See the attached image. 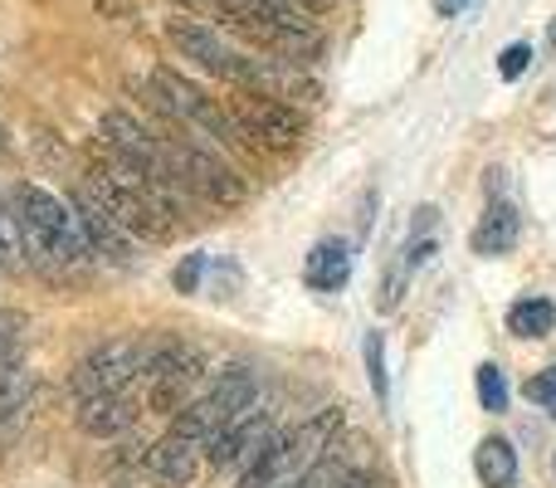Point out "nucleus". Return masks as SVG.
Masks as SVG:
<instances>
[{
    "label": "nucleus",
    "instance_id": "obj_19",
    "mask_svg": "<svg viewBox=\"0 0 556 488\" xmlns=\"http://www.w3.org/2000/svg\"><path fill=\"white\" fill-rule=\"evenodd\" d=\"M25 264V235H20V221L10 215V205L0 201V268H20Z\"/></svg>",
    "mask_w": 556,
    "mask_h": 488
},
{
    "label": "nucleus",
    "instance_id": "obj_27",
    "mask_svg": "<svg viewBox=\"0 0 556 488\" xmlns=\"http://www.w3.org/2000/svg\"><path fill=\"white\" fill-rule=\"evenodd\" d=\"M337 488H381V484H376L371 474H362V470H356V474H346V479L337 484Z\"/></svg>",
    "mask_w": 556,
    "mask_h": 488
},
{
    "label": "nucleus",
    "instance_id": "obj_29",
    "mask_svg": "<svg viewBox=\"0 0 556 488\" xmlns=\"http://www.w3.org/2000/svg\"><path fill=\"white\" fill-rule=\"evenodd\" d=\"M181 5H201V0H181Z\"/></svg>",
    "mask_w": 556,
    "mask_h": 488
},
{
    "label": "nucleus",
    "instance_id": "obj_11",
    "mask_svg": "<svg viewBox=\"0 0 556 488\" xmlns=\"http://www.w3.org/2000/svg\"><path fill=\"white\" fill-rule=\"evenodd\" d=\"M74 215H78V225H84V240L93 249V259H108V264H117V268L132 264V235L103 211V201H98L88 186L74 196Z\"/></svg>",
    "mask_w": 556,
    "mask_h": 488
},
{
    "label": "nucleus",
    "instance_id": "obj_10",
    "mask_svg": "<svg viewBox=\"0 0 556 488\" xmlns=\"http://www.w3.org/2000/svg\"><path fill=\"white\" fill-rule=\"evenodd\" d=\"M269 440H274L269 411H254L250 405L240 421H230L220 435H215L211 450H205V460H211L215 470H250V464L269 450Z\"/></svg>",
    "mask_w": 556,
    "mask_h": 488
},
{
    "label": "nucleus",
    "instance_id": "obj_13",
    "mask_svg": "<svg viewBox=\"0 0 556 488\" xmlns=\"http://www.w3.org/2000/svg\"><path fill=\"white\" fill-rule=\"evenodd\" d=\"M352 278V249L342 240H317L303 259V284L317 293H337V288Z\"/></svg>",
    "mask_w": 556,
    "mask_h": 488
},
{
    "label": "nucleus",
    "instance_id": "obj_17",
    "mask_svg": "<svg viewBox=\"0 0 556 488\" xmlns=\"http://www.w3.org/2000/svg\"><path fill=\"white\" fill-rule=\"evenodd\" d=\"M35 396V372L20 362H0V421H15Z\"/></svg>",
    "mask_w": 556,
    "mask_h": 488
},
{
    "label": "nucleus",
    "instance_id": "obj_31",
    "mask_svg": "<svg viewBox=\"0 0 556 488\" xmlns=\"http://www.w3.org/2000/svg\"><path fill=\"white\" fill-rule=\"evenodd\" d=\"M0 152H5V142H0Z\"/></svg>",
    "mask_w": 556,
    "mask_h": 488
},
{
    "label": "nucleus",
    "instance_id": "obj_16",
    "mask_svg": "<svg viewBox=\"0 0 556 488\" xmlns=\"http://www.w3.org/2000/svg\"><path fill=\"white\" fill-rule=\"evenodd\" d=\"M473 470L489 488H518V454L503 435H489V440L473 450Z\"/></svg>",
    "mask_w": 556,
    "mask_h": 488
},
{
    "label": "nucleus",
    "instance_id": "obj_18",
    "mask_svg": "<svg viewBox=\"0 0 556 488\" xmlns=\"http://www.w3.org/2000/svg\"><path fill=\"white\" fill-rule=\"evenodd\" d=\"M556 327V308L552 298H522L508 308V333L513 337H547Z\"/></svg>",
    "mask_w": 556,
    "mask_h": 488
},
{
    "label": "nucleus",
    "instance_id": "obj_6",
    "mask_svg": "<svg viewBox=\"0 0 556 488\" xmlns=\"http://www.w3.org/2000/svg\"><path fill=\"white\" fill-rule=\"evenodd\" d=\"M152 93H156V103H162L172 117L195 123L201 133H211L215 142H240V127H235L230 108H220V98H211L201 84H191L181 68L156 64L152 68Z\"/></svg>",
    "mask_w": 556,
    "mask_h": 488
},
{
    "label": "nucleus",
    "instance_id": "obj_4",
    "mask_svg": "<svg viewBox=\"0 0 556 488\" xmlns=\"http://www.w3.org/2000/svg\"><path fill=\"white\" fill-rule=\"evenodd\" d=\"M254 391H260V386H254L250 366H225L220 381H215L211 391L195 396V401H186L181 411L172 415V435H186V440H195V445H211L225 425L240 421V415L250 411Z\"/></svg>",
    "mask_w": 556,
    "mask_h": 488
},
{
    "label": "nucleus",
    "instance_id": "obj_23",
    "mask_svg": "<svg viewBox=\"0 0 556 488\" xmlns=\"http://www.w3.org/2000/svg\"><path fill=\"white\" fill-rule=\"evenodd\" d=\"M522 391H528L532 405H542V411L556 421V366H547V372H538V376H528V386H522Z\"/></svg>",
    "mask_w": 556,
    "mask_h": 488
},
{
    "label": "nucleus",
    "instance_id": "obj_26",
    "mask_svg": "<svg viewBox=\"0 0 556 488\" xmlns=\"http://www.w3.org/2000/svg\"><path fill=\"white\" fill-rule=\"evenodd\" d=\"M201 274H205V254H191L181 268H176V288H181V293H195Z\"/></svg>",
    "mask_w": 556,
    "mask_h": 488
},
{
    "label": "nucleus",
    "instance_id": "obj_1",
    "mask_svg": "<svg viewBox=\"0 0 556 488\" xmlns=\"http://www.w3.org/2000/svg\"><path fill=\"white\" fill-rule=\"evenodd\" d=\"M337 430H342V411H337V405H327V411H317L313 421H303V425H293V430L274 435L269 450H264L260 460L244 470L240 488H293L327 450H332Z\"/></svg>",
    "mask_w": 556,
    "mask_h": 488
},
{
    "label": "nucleus",
    "instance_id": "obj_7",
    "mask_svg": "<svg viewBox=\"0 0 556 488\" xmlns=\"http://www.w3.org/2000/svg\"><path fill=\"white\" fill-rule=\"evenodd\" d=\"M230 117L244 142L264 147V152H288V147H298V137H303V117L288 103L264 98V93H240L230 103Z\"/></svg>",
    "mask_w": 556,
    "mask_h": 488
},
{
    "label": "nucleus",
    "instance_id": "obj_21",
    "mask_svg": "<svg viewBox=\"0 0 556 488\" xmlns=\"http://www.w3.org/2000/svg\"><path fill=\"white\" fill-rule=\"evenodd\" d=\"M346 474H356L352 464H346V460H337V454H323V460H317L313 470H307V474H303V479H298L293 488H337V484L346 479Z\"/></svg>",
    "mask_w": 556,
    "mask_h": 488
},
{
    "label": "nucleus",
    "instance_id": "obj_25",
    "mask_svg": "<svg viewBox=\"0 0 556 488\" xmlns=\"http://www.w3.org/2000/svg\"><path fill=\"white\" fill-rule=\"evenodd\" d=\"M29 327V317L25 313H15V308H0V352H5L10 342H15L20 333Z\"/></svg>",
    "mask_w": 556,
    "mask_h": 488
},
{
    "label": "nucleus",
    "instance_id": "obj_2",
    "mask_svg": "<svg viewBox=\"0 0 556 488\" xmlns=\"http://www.w3.org/2000/svg\"><path fill=\"white\" fill-rule=\"evenodd\" d=\"M15 221L25 235V254L54 259V264H88L93 259L74 205H64L45 186H15Z\"/></svg>",
    "mask_w": 556,
    "mask_h": 488
},
{
    "label": "nucleus",
    "instance_id": "obj_8",
    "mask_svg": "<svg viewBox=\"0 0 556 488\" xmlns=\"http://www.w3.org/2000/svg\"><path fill=\"white\" fill-rule=\"evenodd\" d=\"M166 157H172V166L181 172V182L191 186L195 196H205L211 205H225V211H235V205H244V182L235 166H225L215 152H201V147L181 142V137H172V147H166Z\"/></svg>",
    "mask_w": 556,
    "mask_h": 488
},
{
    "label": "nucleus",
    "instance_id": "obj_15",
    "mask_svg": "<svg viewBox=\"0 0 556 488\" xmlns=\"http://www.w3.org/2000/svg\"><path fill=\"white\" fill-rule=\"evenodd\" d=\"M518 235H522V215H518V205L513 201H493L489 211H483V221H479V230H473V254H508L513 245H518Z\"/></svg>",
    "mask_w": 556,
    "mask_h": 488
},
{
    "label": "nucleus",
    "instance_id": "obj_30",
    "mask_svg": "<svg viewBox=\"0 0 556 488\" xmlns=\"http://www.w3.org/2000/svg\"><path fill=\"white\" fill-rule=\"evenodd\" d=\"M552 45H556V25H552Z\"/></svg>",
    "mask_w": 556,
    "mask_h": 488
},
{
    "label": "nucleus",
    "instance_id": "obj_12",
    "mask_svg": "<svg viewBox=\"0 0 556 488\" xmlns=\"http://www.w3.org/2000/svg\"><path fill=\"white\" fill-rule=\"evenodd\" d=\"M195 470H201V445L186 435H166V440L147 445V474L156 488H191Z\"/></svg>",
    "mask_w": 556,
    "mask_h": 488
},
{
    "label": "nucleus",
    "instance_id": "obj_3",
    "mask_svg": "<svg viewBox=\"0 0 556 488\" xmlns=\"http://www.w3.org/2000/svg\"><path fill=\"white\" fill-rule=\"evenodd\" d=\"M88 191H93L98 201H103V211L113 215L127 235H137V240L166 245L176 235V215L166 211V205L156 201L132 172H123L113 157H108V162H93V172H88Z\"/></svg>",
    "mask_w": 556,
    "mask_h": 488
},
{
    "label": "nucleus",
    "instance_id": "obj_9",
    "mask_svg": "<svg viewBox=\"0 0 556 488\" xmlns=\"http://www.w3.org/2000/svg\"><path fill=\"white\" fill-rule=\"evenodd\" d=\"M201 372H205V356L195 352V347H156L152 366H147V376H142L152 411L176 415L186 405V391L201 381Z\"/></svg>",
    "mask_w": 556,
    "mask_h": 488
},
{
    "label": "nucleus",
    "instance_id": "obj_22",
    "mask_svg": "<svg viewBox=\"0 0 556 488\" xmlns=\"http://www.w3.org/2000/svg\"><path fill=\"white\" fill-rule=\"evenodd\" d=\"M366 376H371V391H376V401H386L391 396V386H386V337L381 333H366Z\"/></svg>",
    "mask_w": 556,
    "mask_h": 488
},
{
    "label": "nucleus",
    "instance_id": "obj_20",
    "mask_svg": "<svg viewBox=\"0 0 556 488\" xmlns=\"http://www.w3.org/2000/svg\"><path fill=\"white\" fill-rule=\"evenodd\" d=\"M479 405L483 411H493V415L508 411V381H503V372L493 362L479 366Z\"/></svg>",
    "mask_w": 556,
    "mask_h": 488
},
{
    "label": "nucleus",
    "instance_id": "obj_24",
    "mask_svg": "<svg viewBox=\"0 0 556 488\" xmlns=\"http://www.w3.org/2000/svg\"><path fill=\"white\" fill-rule=\"evenodd\" d=\"M528 64H532V49L528 45H508V49H503V59H498V74L503 78H518Z\"/></svg>",
    "mask_w": 556,
    "mask_h": 488
},
{
    "label": "nucleus",
    "instance_id": "obj_28",
    "mask_svg": "<svg viewBox=\"0 0 556 488\" xmlns=\"http://www.w3.org/2000/svg\"><path fill=\"white\" fill-rule=\"evenodd\" d=\"M440 5L444 10H459V5H469V0H440Z\"/></svg>",
    "mask_w": 556,
    "mask_h": 488
},
{
    "label": "nucleus",
    "instance_id": "obj_5",
    "mask_svg": "<svg viewBox=\"0 0 556 488\" xmlns=\"http://www.w3.org/2000/svg\"><path fill=\"white\" fill-rule=\"evenodd\" d=\"M152 356H156V347L137 342V337H113V342L93 347L74 366V396L78 401H88V396H123V386L147 376Z\"/></svg>",
    "mask_w": 556,
    "mask_h": 488
},
{
    "label": "nucleus",
    "instance_id": "obj_14",
    "mask_svg": "<svg viewBox=\"0 0 556 488\" xmlns=\"http://www.w3.org/2000/svg\"><path fill=\"white\" fill-rule=\"evenodd\" d=\"M132 421L137 411L127 405V396H88V401H78V430L93 435V440H113Z\"/></svg>",
    "mask_w": 556,
    "mask_h": 488
}]
</instances>
